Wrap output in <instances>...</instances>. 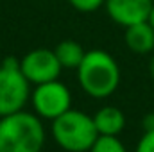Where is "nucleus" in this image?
Instances as JSON below:
<instances>
[{"mask_svg": "<svg viewBox=\"0 0 154 152\" xmlns=\"http://www.w3.org/2000/svg\"><path fill=\"white\" fill-rule=\"evenodd\" d=\"M75 72L79 86L93 99H108L120 84V66L106 50H86Z\"/></svg>", "mask_w": 154, "mask_h": 152, "instance_id": "f257e3e1", "label": "nucleus"}, {"mask_svg": "<svg viewBox=\"0 0 154 152\" xmlns=\"http://www.w3.org/2000/svg\"><path fill=\"white\" fill-rule=\"evenodd\" d=\"M45 129L36 113L16 111L0 116V152H41Z\"/></svg>", "mask_w": 154, "mask_h": 152, "instance_id": "f03ea898", "label": "nucleus"}, {"mask_svg": "<svg viewBox=\"0 0 154 152\" xmlns=\"http://www.w3.org/2000/svg\"><path fill=\"white\" fill-rule=\"evenodd\" d=\"M52 136L63 150L88 152L99 138V132L93 116L70 108L66 113L52 120Z\"/></svg>", "mask_w": 154, "mask_h": 152, "instance_id": "7ed1b4c3", "label": "nucleus"}, {"mask_svg": "<svg viewBox=\"0 0 154 152\" xmlns=\"http://www.w3.org/2000/svg\"><path fill=\"white\" fill-rule=\"evenodd\" d=\"M31 99V82L20 70V59L9 56L0 65V116L22 111Z\"/></svg>", "mask_w": 154, "mask_h": 152, "instance_id": "20e7f679", "label": "nucleus"}, {"mask_svg": "<svg viewBox=\"0 0 154 152\" xmlns=\"http://www.w3.org/2000/svg\"><path fill=\"white\" fill-rule=\"evenodd\" d=\"M31 102L34 113L43 120H56L72 108V93L59 79L36 84L31 91Z\"/></svg>", "mask_w": 154, "mask_h": 152, "instance_id": "39448f33", "label": "nucleus"}, {"mask_svg": "<svg viewBox=\"0 0 154 152\" xmlns=\"http://www.w3.org/2000/svg\"><path fill=\"white\" fill-rule=\"evenodd\" d=\"M20 70L31 84H43L56 81L61 75L63 66L59 65L56 52L50 48H34L20 59Z\"/></svg>", "mask_w": 154, "mask_h": 152, "instance_id": "423d86ee", "label": "nucleus"}, {"mask_svg": "<svg viewBox=\"0 0 154 152\" xmlns=\"http://www.w3.org/2000/svg\"><path fill=\"white\" fill-rule=\"evenodd\" d=\"M152 0H106L108 16L124 29L140 22H147L152 11Z\"/></svg>", "mask_w": 154, "mask_h": 152, "instance_id": "0eeeda50", "label": "nucleus"}, {"mask_svg": "<svg viewBox=\"0 0 154 152\" xmlns=\"http://www.w3.org/2000/svg\"><path fill=\"white\" fill-rule=\"evenodd\" d=\"M99 136H120L125 127V114L115 106H104L93 114Z\"/></svg>", "mask_w": 154, "mask_h": 152, "instance_id": "6e6552de", "label": "nucleus"}, {"mask_svg": "<svg viewBox=\"0 0 154 152\" xmlns=\"http://www.w3.org/2000/svg\"><path fill=\"white\" fill-rule=\"evenodd\" d=\"M125 45L134 54H149L154 50V29L149 22H140L125 27Z\"/></svg>", "mask_w": 154, "mask_h": 152, "instance_id": "1a4fd4ad", "label": "nucleus"}, {"mask_svg": "<svg viewBox=\"0 0 154 152\" xmlns=\"http://www.w3.org/2000/svg\"><path fill=\"white\" fill-rule=\"evenodd\" d=\"M54 52H56V57H57V61L63 68H74V70L79 68V65H81V61L84 59V54H86L82 45L75 39L59 41L56 45Z\"/></svg>", "mask_w": 154, "mask_h": 152, "instance_id": "9d476101", "label": "nucleus"}, {"mask_svg": "<svg viewBox=\"0 0 154 152\" xmlns=\"http://www.w3.org/2000/svg\"><path fill=\"white\" fill-rule=\"evenodd\" d=\"M88 152H127L118 136H99Z\"/></svg>", "mask_w": 154, "mask_h": 152, "instance_id": "9b49d317", "label": "nucleus"}, {"mask_svg": "<svg viewBox=\"0 0 154 152\" xmlns=\"http://www.w3.org/2000/svg\"><path fill=\"white\" fill-rule=\"evenodd\" d=\"M106 0H68V4L81 13H93L104 5Z\"/></svg>", "mask_w": 154, "mask_h": 152, "instance_id": "f8f14e48", "label": "nucleus"}, {"mask_svg": "<svg viewBox=\"0 0 154 152\" xmlns=\"http://www.w3.org/2000/svg\"><path fill=\"white\" fill-rule=\"evenodd\" d=\"M134 152H154V129L143 131L142 138L138 140V145H136Z\"/></svg>", "mask_w": 154, "mask_h": 152, "instance_id": "ddd939ff", "label": "nucleus"}, {"mask_svg": "<svg viewBox=\"0 0 154 152\" xmlns=\"http://www.w3.org/2000/svg\"><path fill=\"white\" fill-rule=\"evenodd\" d=\"M142 125H143V131H151V129H154V113L145 114Z\"/></svg>", "mask_w": 154, "mask_h": 152, "instance_id": "4468645a", "label": "nucleus"}, {"mask_svg": "<svg viewBox=\"0 0 154 152\" xmlns=\"http://www.w3.org/2000/svg\"><path fill=\"white\" fill-rule=\"evenodd\" d=\"M151 25H152V29H154V5H152V11H151V14H149V20H147Z\"/></svg>", "mask_w": 154, "mask_h": 152, "instance_id": "2eb2a0df", "label": "nucleus"}, {"mask_svg": "<svg viewBox=\"0 0 154 152\" xmlns=\"http://www.w3.org/2000/svg\"><path fill=\"white\" fill-rule=\"evenodd\" d=\"M151 75H152V79H154V57L151 59Z\"/></svg>", "mask_w": 154, "mask_h": 152, "instance_id": "dca6fc26", "label": "nucleus"}, {"mask_svg": "<svg viewBox=\"0 0 154 152\" xmlns=\"http://www.w3.org/2000/svg\"><path fill=\"white\" fill-rule=\"evenodd\" d=\"M41 152H43V150H41Z\"/></svg>", "mask_w": 154, "mask_h": 152, "instance_id": "f3484780", "label": "nucleus"}]
</instances>
